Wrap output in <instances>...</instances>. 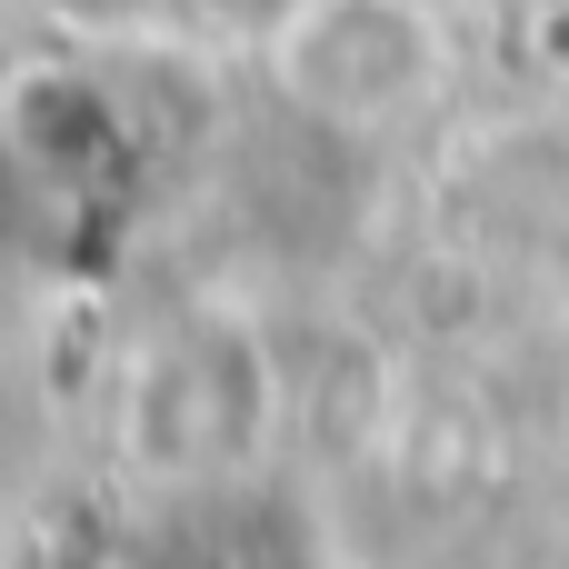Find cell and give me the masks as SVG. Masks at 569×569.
Returning a JSON list of instances; mask_svg holds the SVG:
<instances>
[{
  "instance_id": "obj_1",
  "label": "cell",
  "mask_w": 569,
  "mask_h": 569,
  "mask_svg": "<svg viewBox=\"0 0 569 569\" xmlns=\"http://www.w3.org/2000/svg\"><path fill=\"white\" fill-rule=\"evenodd\" d=\"M280 90L340 130H370L390 110H410L440 80V20L420 0H300L280 30Z\"/></svg>"
},
{
  "instance_id": "obj_2",
  "label": "cell",
  "mask_w": 569,
  "mask_h": 569,
  "mask_svg": "<svg viewBox=\"0 0 569 569\" xmlns=\"http://www.w3.org/2000/svg\"><path fill=\"white\" fill-rule=\"evenodd\" d=\"M140 440H150V470L240 460V440H250V350H230V340L170 350L140 380Z\"/></svg>"
}]
</instances>
